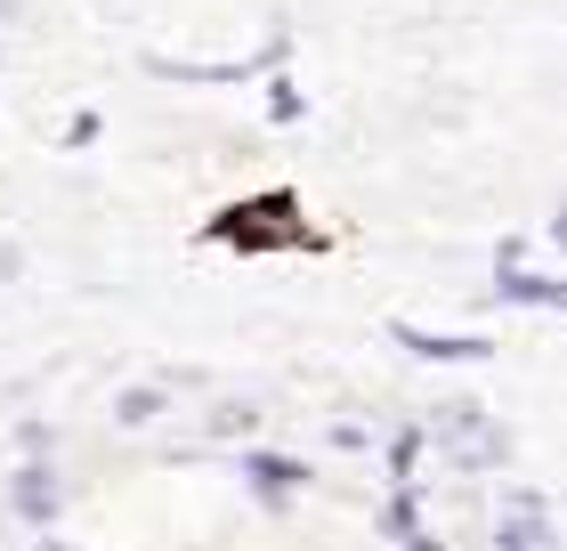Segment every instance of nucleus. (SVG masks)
<instances>
[{
  "instance_id": "1",
  "label": "nucleus",
  "mask_w": 567,
  "mask_h": 551,
  "mask_svg": "<svg viewBox=\"0 0 567 551\" xmlns=\"http://www.w3.org/2000/svg\"><path fill=\"white\" fill-rule=\"evenodd\" d=\"M212 235H219V244H236V252H260V244H317V235L300 227V203H292V195H251V203H236V212H219Z\"/></svg>"
},
{
  "instance_id": "2",
  "label": "nucleus",
  "mask_w": 567,
  "mask_h": 551,
  "mask_svg": "<svg viewBox=\"0 0 567 551\" xmlns=\"http://www.w3.org/2000/svg\"><path fill=\"white\" fill-rule=\"evenodd\" d=\"M495 551H559L551 511L535 503V494H511V511H503V528H495Z\"/></svg>"
},
{
  "instance_id": "3",
  "label": "nucleus",
  "mask_w": 567,
  "mask_h": 551,
  "mask_svg": "<svg viewBox=\"0 0 567 551\" xmlns=\"http://www.w3.org/2000/svg\"><path fill=\"white\" fill-rule=\"evenodd\" d=\"M244 479H251L260 503H284V494L308 487V462H292V455H244Z\"/></svg>"
},
{
  "instance_id": "4",
  "label": "nucleus",
  "mask_w": 567,
  "mask_h": 551,
  "mask_svg": "<svg viewBox=\"0 0 567 551\" xmlns=\"http://www.w3.org/2000/svg\"><path fill=\"white\" fill-rule=\"evenodd\" d=\"M398 340H405V349H422V357H437V365H462V357H486V340L471 333V340H462V333H422V325H398Z\"/></svg>"
},
{
  "instance_id": "5",
  "label": "nucleus",
  "mask_w": 567,
  "mask_h": 551,
  "mask_svg": "<svg viewBox=\"0 0 567 551\" xmlns=\"http://www.w3.org/2000/svg\"><path fill=\"white\" fill-rule=\"evenodd\" d=\"M58 503H65V494H58V479H49L41 462H33V470H17V511L33 519V528H49V519H58Z\"/></svg>"
},
{
  "instance_id": "6",
  "label": "nucleus",
  "mask_w": 567,
  "mask_h": 551,
  "mask_svg": "<svg viewBox=\"0 0 567 551\" xmlns=\"http://www.w3.org/2000/svg\"><path fill=\"white\" fill-rule=\"evenodd\" d=\"M381 535H390V543H405V551H422L430 535H422V511H414V494H390V511H381Z\"/></svg>"
},
{
  "instance_id": "7",
  "label": "nucleus",
  "mask_w": 567,
  "mask_h": 551,
  "mask_svg": "<svg viewBox=\"0 0 567 551\" xmlns=\"http://www.w3.org/2000/svg\"><path fill=\"white\" fill-rule=\"evenodd\" d=\"M495 300H519V308H567V284H544V276H503Z\"/></svg>"
},
{
  "instance_id": "8",
  "label": "nucleus",
  "mask_w": 567,
  "mask_h": 551,
  "mask_svg": "<svg viewBox=\"0 0 567 551\" xmlns=\"http://www.w3.org/2000/svg\"><path fill=\"white\" fill-rule=\"evenodd\" d=\"M114 414L138 430V422H154V414H163V389H122V406H114Z\"/></svg>"
},
{
  "instance_id": "9",
  "label": "nucleus",
  "mask_w": 567,
  "mask_h": 551,
  "mask_svg": "<svg viewBox=\"0 0 567 551\" xmlns=\"http://www.w3.org/2000/svg\"><path fill=\"white\" fill-rule=\"evenodd\" d=\"M414 455H422V438H414V430H405V438L390 446V470H398V487H405V470H414Z\"/></svg>"
},
{
  "instance_id": "10",
  "label": "nucleus",
  "mask_w": 567,
  "mask_h": 551,
  "mask_svg": "<svg viewBox=\"0 0 567 551\" xmlns=\"http://www.w3.org/2000/svg\"><path fill=\"white\" fill-rule=\"evenodd\" d=\"M559 244H567V212H559Z\"/></svg>"
},
{
  "instance_id": "11",
  "label": "nucleus",
  "mask_w": 567,
  "mask_h": 551,
  "mask_svg": "<svg viewBox=\"0 0 567 551\" xmlns=\"http://www.w3.org/2000/svg\"><path fill=\"white\" fill-rule=\"evenodd\" d=\"M41 551H73V543H41Z\"/></svg>"
}]
</instances>
